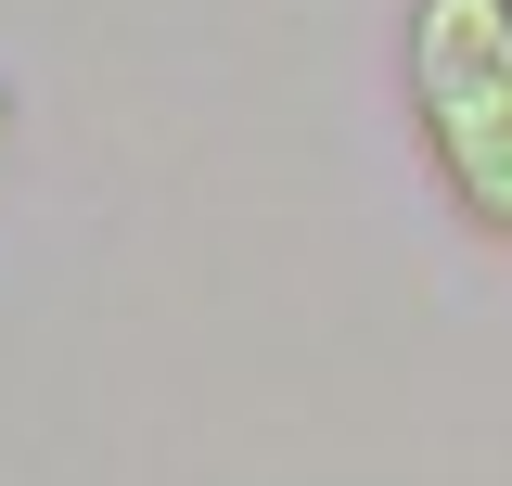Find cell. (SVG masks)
Here are the masks:
<instances>
[{
	"instance_id": "2",
	"label": "cell",
	"mask_w": 512,
	"mask_h": 486,
	"mask_svg": "<svg viewBox=\"0 0 512 486\" xmlns=\"http://www.w3.org/2000/svg\"><path fill=\"white\" fill-rule=\"evenodd\" d=\"M0 154H13V90H0Z\"/></svg>"
},
{
	"instance_id": "1",
	"label": "cell",
	"mask_w": 512,
	"mask_h": 486,
	"mask_svg": "<svg viewBox=\"0 0 512 486\" xmlns=\"http://www.w3.org/2000/svg\"><path fill=\"white\" fill-rule=\"evenodd\" d=\"M410 128L436 192L487 243H512V0H410Z\"/></svg>"
}]
</instances>
